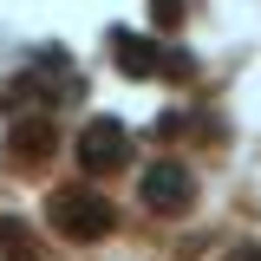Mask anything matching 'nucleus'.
<instances>
[{
  "label": "nucleus",
  "mask_w": 261,
  "mask_h": 261,
  "mask_svg": "<svg viewBox=\"0 0 261 261\" xmlns=\"http://www.w3.org/2000/svg\"><path fill=\"white\" fill-rule=\"evenodd\" d=\"M144 196L163 202V209H183V202H190V170H176V163L150 170V176H144Z\"/></svg>",
  "instance_id": "f257e3e1"
},
{
  "label": "nucleus",
  "mask_w": 261,
  "mask_h": 261,
  "mask_svg": "<svg viewBox=\"0 0 261 261\" xmlns=\"http://www.w3.org/2000/svg\"><path fill=\"white\" fill-rule=\"evenodd\" d=\"M79 157L92 163V170L118 163V157H124V130H118V124H92V130H85V150H79Z\"/></svg>",
  "instance_id": "f03ea898"
}]
</instances>
